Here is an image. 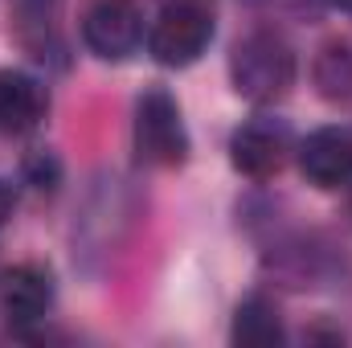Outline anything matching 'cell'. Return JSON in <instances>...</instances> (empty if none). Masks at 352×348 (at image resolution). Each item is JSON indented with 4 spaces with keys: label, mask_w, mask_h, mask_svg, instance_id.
I'll use <instances>...</instances> for the list:
<instances>
[{
    "label": "cell",
    "mask_w": 352,
    "mask_h": 348,
    "mask_svg": "<svg viewBox=\"0 0 352 348\" xmlns=\"http://www.w3.org/2000/svg\"><path fill=\"white\" fill-rule=\"evenodd\" d=\"M230 78L234 90L250 102H278L295 83V54L270 29L246 33L230 54Z\"/></svg>",
    "instance_id": "6da1fadb"
},
{
    "label": "cell",
    "mask_w": 352,
    "mask_h": 348,
    "mask_svg": "<svg viewBox=\"0 0 352 348\" xmlns=\"http://www.w3.org/2000/svg\"><path fill=\"white\" fill-rule=\"evenodd\" d=\"M217 33V8L213 0H168L148 33V50L160 66H192Z\"/></svg>",
    "instance_id": "7a4b0ae2"
},
{
    "label": "cell",
    "mask_w": 352,
    "mask_h": 348,
    "mask_svg": "<svg viewBox=\"0 0 352 348\" xmlns=\"http://www.w3.org/2000/svg\"><path fill=\"white\" fill-rule=\"evenodd\" d=\"M135 152L152 168H180L188 160V131L168 90H144L135 102Z\"/></svg>",
    "instance_id": "3957f363"
},
{
    "label": "cell",
    "mask_w": 352,
    "mask_h": 348,
    "mask_svg": "<svg viewBox=\"0 0 352 348\" xmlns=\"http://www.w3.org/2000/svg\"><path fill=\"white\" fill-rule=\"evenodd\" d=\"M144 17L135 0H90L82 12V41L102 62H123L140 50Z\"/></svg>",
    "instance_id": "277c9868"
},
{
    "label": "cell",
    "mask_w": 352,
    "mask_h": 348,
    "mask_svg": "<svg viewBox=\"0 0 352 348\" xmlns=\"http://www.w3.org/2000/svg\"><path fill=\"white\" fill-rule=\"evenodd\" d=\"M0 307L12 328H29V324L45 320V312L54 307V274L41 262L12 266L0 279Z\"/></svg>",
    "instance_id": "5b68a950"
},
{
    "label": "cell",
    "mask_w": 352,
    "mask_h": 348,
    "mask_svg": "<svg viewBox=\"0 0 352 348\" xmlns=\"http://www.w3.org/2000/svg\"><path fill=\"white\" fill-rule=\"evenodd\" d=\"M299 168L316 188H340L352 180V131L320 127L299 144Z\"/></svg>",
    "instance_id": "8992f818"
},
{
    "label": "cell",
    "mask_w": 352,
    "mask_h": 348,
    "mask_svg": "<svg viewBox=\"0 0 352 348\" xmlns=\"http://www.w3.org/2000/svg\"><path fill=\"white\" fill-rule=\"evenodd\" d=\"M287 152H291V140H287V131L274 127V123H246V127H238L234 140H230V160H234V168L242 176H250V180H266V176L283 173Z\"/></svg>",
    "instance_id": "52a82bcc"
},
{
    "label": "cell",
    "mask_w": 352,
    "mask_h": 348,
    "mask_svg": "<svg viewBox=\"0 0 352 348\" xmlns=\"http://www.w3.org/2000/svg\"><path fill=\"white\" fill-rule=\"evenodd\" d=\"M50 111L45 87L25 70H0V131L4 135H29L41 127Z\"/></svg>",
    "instance_id": "ba28073f"
},
{
    "label": "cell",
    "mask_w": 352,
    "mask_h": 348,
    "mask_svg": "<svg viewBox=\"0 0 352 348\" xmlns=\"http://www.w3.org/2000/svg\"><path fill=\"white\" fill-rule=\"evenodd\" d=\"M283 320H278V307L263 299V295H250L246 303H238L234 312V340L246 348H274L283 345Z\"/></svg>",
    "instance_id": "9c48e42d"
},
{
    "label": "cell",
    "mask_w": 352,
    "mask_h": 348,
    "mask_svg": "<svg viewBox=\"0 0 352 348\" xmlns=\"http://www.w3.org/2000/svg\"><path fill=\"white\" fill-rule=\"evenodd\" d=\"M316 87L328 102L352 98V45L349 41H328L316 58Z\"/></svg>",
    "instance_id": "30bf717a"
},
{
    "label": "cell",
    "mask_w": 352,
    "mask_h": 348,
    "mask_svg": "<svg viewBox=\"0 0 352 348\" xmlns=\"http://www.w3.org/2000/svg\"><path fill=\"white\" fill-rule=\"evenodd\" d=\"M16 17H21V29H50L54 17H58V0H16Z\"/></svg>",
    "instance_id": "8fae6325"
},
{
    "label": "cell",
    "mask_w": 352,
    "mask_h": 348,
    "mask_svg": "<svg viewBox=\"0 0 352 348\" xmlns=\"http://www.w3.org/2000/svg\"><path fill=\"white\" fill-rule=\"evenodd\" d=\"M29 176H33L37 188H50V193H54V184H58V160L45 156V152L33 156V160H29Z\"/></svg>",
    "instance_id": "7c38bea8"
},
{
    "label": "cell",
    "mask_w": 352,
    "mask_h": 348,
    "mask_svg": "<svg viewBox=\"0 0 352 348\" xmlns=\"http://www.w3.org/2000/svg\"><path fill=\"white\" fill-rule=\"evenodd\" d=\"M8 217H12V188L0 180V226H4Z\"/></svg>",
    "instance_id": "4fadbf2b"
},
{
    "label": "cell",
    "mask_w": 352,
    "mask_h": 348,
    "mask_svg": "<svg viewBox=\"0 0 352 348\" xmlns=\"http://www.w3.org/2000/svg\"><path fill=\"white\" fill-rule=\"evenodd\" d=\"M336 4H340V8H349V12H352V0H336Z\"/></svg>",
    "instance_id": "5bb4252c"
}]
</instances>
